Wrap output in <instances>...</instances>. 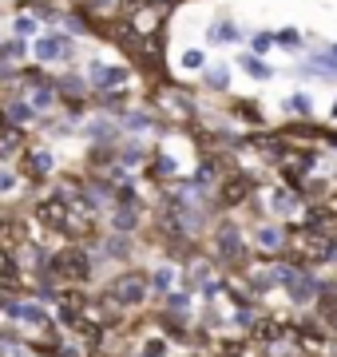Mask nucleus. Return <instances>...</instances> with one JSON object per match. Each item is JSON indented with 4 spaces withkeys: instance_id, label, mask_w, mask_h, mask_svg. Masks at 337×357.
<instances>
[{
    "instance_id": "nucleus-11",
    "label": "nucleus",
    "mask_w": 337,
    "mask_h": 357,
    "mask_svg": "<svg viewBox=\"0 0 337 357\" xmlns=\"http://www.w3.org/2000/svg\"><path fill=\"white\" fill-rule=\"evenodd\" d=\"M171 278H175V270H171V266H163V270L155 274V286H159V290H171Z\"/></svg>"
},
{
    "instance_id": "nucleus-6",
    "label": "nucleus",
    "mask_w": 337,
    "mask_h": 357,
    "mask_svg": "<svg viewBox=\"0 0 337 357\" xmlns=\"http://www.w3.org/2000/svg\"><path fill=\"white\" fill-rule=\"evenodd\" d=\"M13 318L24 321V326H40V321H44V310H40L36 302H16V306H13Z\"/></svg>"
},
{
    "instance_id": "nucleus-12",
    "label": "nucleus",
    "mask_w": 337,
    "mask_h": 357,
    "mask_svg": "<svg viewBox=\"0 0 337 357\" xmlns=\"http://www.w3.org/2000/svg\"><path fill=\"white\" fill-rule=\"evenodd\" d=\"M182 68H203V52H187L182 56Z\"/></svg>"
},
{
    "instance_id": "nucleus-9",
    "label": "nucleus",
    "mask_w": 337,
    "mask_h": 357,
    "mask_svg": "<svg viewBox=\"0 0 337 357\" xmlns=\"http://www.w3.org/2000/svg\"><path fill=\"white\" fill-rule=\"evenodd\" d=\"M8 119H13V123H28V119H32V107H28V103H13V107H8Z\"/></svg>"
},
{
    "instance_id": "nucleus-4",
    "label": "nucleus",
    "mask_w": 337,
    "mask_h": 357,
    "mask_svg": "<svg viewBox=\"0 0 337 357\" xmlns=\"http://www.w3.org/2000/svg\"><path fill=\"white\" fill-rule=\"evenodd\" d=\"M52 167H56L52 151H28L24 155V175H32V178H44Z\"/></svg>"
},
{
    "instance_id": "nucleus-8",
    "label": "nucleus",
    "mask_w": 337,
    "mask_h": 357,
    "mask_svg": "<svg viewBox=\"0 0 337 357\" xmlns=\"http://www.w3.org/2000/svg\"><path fill=\"white\" fill-rule=\"evenodd\" d=\"M258 243L266 246V250H278V243H282V230H270V227L258 230Z\"/></svg>"
},
{
    "instance_id": "nucleus-3",
    "label": "nucleus",
    "mask_w": 337,
    "mask_h": 357,
    "mask_svg": "<svg viewBox=\"0 0 337 357\" xmlns=\"http://www.w3.org/2000/svg\"><path fill=\"white\" fill-rule=\"evenodd\" d=\"M64 56H68V40L64 36H40L36 40V60L56 64V60H64Z\"/></svg>"
},
{
    "instance_id": "nucleus-5",
    "label": "nucleus",
    "mask_w": 337,
    "mask_h": 357,
    "mask_svg": "<svg viewBox=\"0 0 337 357\" xmlns=\"http://www.w3.org/2000/svg\"><path fill=\"white\" fill-rule=\"evenodd\" d=\"M91 79H95V88H111V84H123V79H127V72H123V68L91 64Z\"/></svg>"
},
{
    "instance_id": "nucleus-16",
    "label": "nucleus",
    "mask_w": 337,
    "mask_h": 357,
    "mask_svg": "<svg viewBox=\"0 0 337 357\" xmlns=\"http://www.w3.org/2000/svg\"><path fill=\"white\" fill-rule=\"evenodd\" d=\"M13 357H32V354H28V349H13Z\"/></svg>"
},
{
    "instance_id": "nucleus-14",
    "label": "nucleus",
    "mask_w": 337,
    "mask_h": 357,
    "mask_svg": "<svg viewBox=\"0 0 337 357\" xmlns=\"http://www.w3.org/2000/svg\"><path fill=\"white\" fill-rule=\"evenodd\" d=\"M13 183H16L13 171H0V191H13Z\"/></svg>"
},
{
    "instance_id": "nucleus-2",
    "label": "nucleus",
    "mask_w": 337,
    "mask_h": 357,
    "mask_svg": "<svg viewBox=\"0 0 337 357\" xmlns=\"http://www.w3.org/2000/svg\"><path fill=\"white\" fill-rule=\"evenodd\" d=\"M143 294H147V286H143L139 274H123V278H116V302L135 306V302H143Z\"/></svg>"
},
{
    "instance_id": "nucleus-7",
    "label": "nucleus",
    "mask_w": 337,
    "mask_h": 357,
    "mask_svg": "<svg viewBox=\"0 0 337 357\" xmlns=\"http://www.w3.org/2000/svg\"><path fill=\"white\" fill-rule=\"evenodd\" d=\"M40 215H44V222L64 227V203H60V199H56V203H44V206H40Z\"/></svg>"
},
{
    "instance_id": "nucleus-15",
    "label": "nucleus",
    "mask_w": 337,
    "mask_h": 357,
    "mask_svg": "<svg viewBox=\"0 0 337 357\" xmlns=\"http://www.w3.org/2000/svg\"><path fill=\"white\" fill-rule=\"evenodd\" d=\"M116 222H119V227H135V215H131V211H119Z\"/></svg>"
},
{
    "instance_id": "nucleus-13",
    "label": "nucleus",
    "mask_w": 337,
    "mask_h": 357,
    "mask_svg": "<svg viewBox=\"0 0 337 357\" xmlns=\"http://www.w3.org/2000/svg\"><path fill=\"white\" fill-rule=\"evenodd\" d=\"M48 103H52V91H48V88L32 96V107H48Z\"/></svg>"
},
{
    "instance_id": "nucleus-1",
    "label": "nucleus",
    "mask_w": 337,
    "mask_h": 357,
    "mask_svg": "<svg viewBox=\"0 0 337 357\" xmlns=\"http://www.w3.org/2000/svg\"><path fill=\"white\" fill-rule=\"evenodd\" d=\"M52 274H60V278H68V282L88 278V258H84V250H64V255H56Z\"/></svg>"
},
{
    "instance_id": "nucleus-10",
    "label": "nucleus",
    "mask_w": 337,
    "mask_h": 357,
    "mask_svg": "<svg viewBox=\"0 0 337 357\" xmlns=\"http://www.w3.org/2000/svg\"><path fill=\"white\" fill-rule=\"evenodd\" d=\"M32 32H36V20L32 16H20L16 20V36H32Z\"/></svg>"
}]
</instances>
